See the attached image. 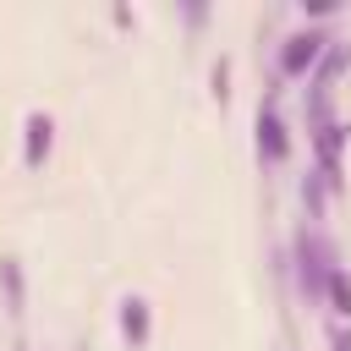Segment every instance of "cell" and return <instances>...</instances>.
I'll list each match as a JSON object with an SVG mask.
<instances>
[{
    "instance_id": "6da1fadb",
    "label": "cell",
    "mask_w": 351,
    "mask_h": 351,
    "mask_svg": "<svg viewBox=\"0 0 351 351\" xmlns=\"http://www.w3.org/2000/svg\"><path fill=\"white\" fill-rule=\"evenodd\" d=\"M318 49H324V33H296V38H285V49H280V71H285V77H302V71L318 60Z\"/></svg>"
},
{
    "instance_id": "7a4b0ae2",
    "label": "cell",
    "mask_w": 351,
    "mask_h": 351,
    "mask_svg": "<svg viewBox=\"0 0 351 351\" xmlns=\"http://www.w3.org/2000/svg\"><path fill=\"white\" fill-rule=\"evenodd\" d=\"M258 154H263V159H274V165L285 159V126H280V115H274V110H263V115H258Z\"/></svg>"
},
{
    "instance_id": "3957f363",
    "label": "cell",
    "mask_w": 351,
    "mask_h": 351,
    "mask_svg": "<svg viewBox=\"0 0 351 351\" xmlns=\"http://www.w3.org/2000/svg\"><path fill=\"white\" fill-rule=\"evenodd\" d=\"M121 329H126L132 351L148 346V302H143V296H126V302H121Z\"/></svg>"
},
{
    "instance_id": "277c9868",
    "label": "cell",
    "mask_w": 351,
    "mask_h": 351,
    "mask_svg": "<svg viewBox=\"0 0 351 351\" xmlns=\"http://www.w3.org/2000/svg\"><path fill=\"white\" fill-rule=\"evenodd\" d=\"M49 132H55V126H49V115H27V154H22V159H27V170H38V165H44V154H49Z\"/></svg>"
},
{
    "instance_id": "5b68a950",
    "label": "cell",
    "mask_w": 351,
    "mask_h": 351,
    "mask_svg": "<svg viewBox=\"0 0 351 351\" xmlns=\"http://www.w3.org/2000/svg\"><path fill=\"white\" fill-rule=\"evenodd\" d=\"M324 291H329V302H335V313H351V280H346V269H329V280H324Z\"/></svg>"
}]
</instances>
